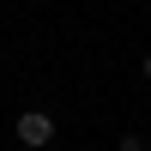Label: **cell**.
Listing matches in <instances>:
<instances>
[{
	"mask_svg": "<svg viewBox=\"0 0 151 151\" xmlns=\"http://www.w3.org/2000/svg\"><path fill=\"white\" fill-rule=\"evenodd\" d=\"M12 139H18L24 151H42V145H55V115H48V109H24V115L12 121Z\"/></svg>",
	"mask_w": 151,
	"mask_h": 151,
	"instance_id": "6da1fadb",
	"label": "cell"
},
{
	"mask_svg": "<svg viewBox=\"0 0 151 151\" xmlns=\"http://www.w3.org/2000/svg\"><path fill=\"white\" fill-rule=\"evenodd\" d=\"M115 151H151V145H145V133H121V139H115Z\"/></svg>",
	"mask_w": 151,
	"mask_h": 151,
	"instance_id": "7a4b0ae2",
	"label": "cell"
},
{
	"mask_svg": "<svg viewBox=\"0 0 151 151\" xmlns=\"http://www.w3.org/2000/svg\"><path fill=\"white\" fill-rule=\"evenodd\" d=\"M139 73H145V79H151V55H145V60H139Z\"/></svg>",
	"mask_w": 151,
	"mask_h": 151,
	"instance_id": "3957f363",
	"label": "cell"
},
{
	"mask_svg": "<svg viewBox=\"0 0 151 151\" xmlns=\"http://www.w3.org/2000/svg\"><path fill=\"white\" fill-rule=\"evenodd\" d=\"M0 67H6V48H0Z\"/></svg>",
	"mask_w": 151,
	"mask_h": 151,
	"instance_id": "277c9868",
	"label": "cell"
}]
</instances>
